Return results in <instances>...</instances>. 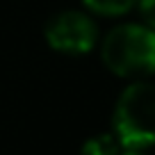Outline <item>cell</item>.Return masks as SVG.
I'll return each mask as SVG.
<instances>
[{
	"label": "cell",
	"instance_id": "obj_3",
	"mask_svg": "<svg viewBox=\"0 0 155 155\" xmlns=\"http://www.w3.org/2000/svg\"><path fill=\"white\" fill-rule=\"evenodd\" d=\"M44 37L50 48L62 55H87L96 46L98 28L87 12L66 9L50 16Z\"/></svg>",
	"mask_w": 155,
	"mask_h": 155
},
{
	"label": "cell",
	"instance_id": "obj_7",
	"mask_svg": "<svg viewBox=\"0 0 155 155\" xmlns=\"http://www.w3.org/2000/svg\"><path fill=\"white\" fill-rule=\"evenodd\" d=\"M119 155H144V150H130V148H123Z\"/></svg>",
	"mask_w": 155,
	"mask_h": 155
},
{
	"label": "cell",
	"instance_id": "obj_4",
	"mask_svg": "<svg viewBox=\"0 0 155 155\" xmlns=\"http://www.w3.org/2000/svg\"><path fill=\"white\" fill-rule=\"evenodd\" d=\"M123 150L121 141L116 139L114 132H101V135H94L80 146V153L78 155H119Z\"/></svg>",
	"mask_w": 155,
	"mask_h": 155
},
{
	"label": "cell",
	"instance_id": "obj_1",
	"mask_svg": "<svg viewBox=\"0 0 155 155\" xmlns=\"http://www.w3.org/2000/svg\"><path fill=\"white\" fill-rule=\"evenodd\" d=\"M101 59L114 75L144 80L155 73V30L144 23L114 28L101 46Z\"/></svg>",
	"mask_w": 155,
	"mask_h": 155
},
{
	"label": "cell",
	"instance_id": "obj_5",
	"mask_svg": "<svg viewBox=\"0 0 155 155\" xmlns=\"http://www.w3.org/2000/svg\"><path fill=\"white\" fill-rule=\"evenodd\" d=\"M137 0H82L87 12L96 16H123L135 7Z\"/></svg>",
	"mask_w": 155,
	"mask_h": 155
},
{
	"label": "cell",
	"instance_id": "obj_2",
	"mask_svg": "<svg viewBox=\"0 0 155 155\" xmlns=\"http://www.w3.org/2000/svg\"><path fill=\"white\" fill-rule=\"evenodd\" d=\"M112 132L123 148L146 150L155 146V84L135 80L123 89L114 107Z\"/></svg>",
	"mask_w": 155,
	"mask_h": 155
},
{
	"label": "cell",
	"instance_id": "obj_6",
	"mask_svg": "<svg viewBox=\"0 0 155 155\" xmlns=\"http://www.w3.org/2000/svg\"><path fill=\"white\" fill-rule=\"evenodd\" d=\"M135 5H137V9H139L141 23L155 30V0H137Z\"/></svg>",
	"mask_w": 155,
	"mask_h": 155
}]
</instances>
